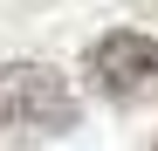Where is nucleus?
<instances>
[{
	"label": "nucleus",
	"instance_id": "3",
	"mask_svg": "<svg viewBox=\"0 0 158 151\" xmlns=\"http://www.w3.org/2000/svg\"><path fill=\"white\" fill-rule=\"evenodd\" d=\"M151 151H158V144H151Z\"/></svg>",
	"mask_w": 158,
	"mask_h": 151
},
{
	"label": "nucleus",
	"instance_id": "1",
	"mask_svg": "<svg viewBox=\"0 0 158 151\" xmlns=\"http://www.w3.org/2000/svg\"><path fill=\"white\" fill-rule=\"evenodd\" d=\"M62 131H76L69 76L48 62H7L0 69V151H35Z\"/></svg>",
	"mask_w": 158,
	"mask_h": 151
},
{
	"label": "nucleus",
	"instance_id": "2",
	"mask_svg": "<svg viewBox=\"0 0 158 151\" xmlns=\"http://www.w3.org/2000/svg\"><path fill=\"white\" fill-rule=\"evenodd\" d=\"M89 83L110 96V103H144V96L158 89V35H103L89 48Z\"/></svg>",
	"mask_w": 158,
	"mask_h": 151
}]
</instances>
